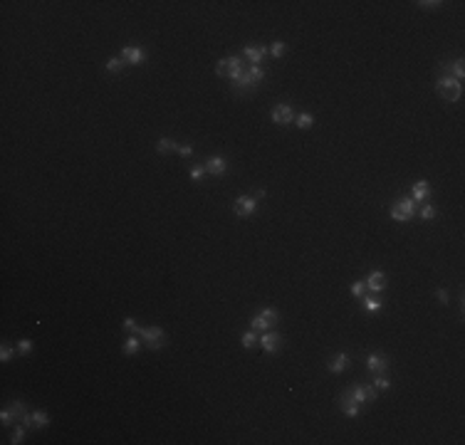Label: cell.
<instances>
[{"label":"cell","instance_id":"cell-1","mask_svg":"<svg viewBox=\"0 0 465 445\" xmlns=\"http://www.w3.org/2000/svg\"><path fill=\"white\" fill-rule=\"evenodd\" d=\"M436 92L441 94V99H446V101H450V104L463 97V84L450 75V67H446V70H443V75H441V79L436 82Z\"/></svg>","mask_w":465,"mask_h":445},{"label":"cell","instance_id":"cell-2","mask_svg":"<svg viewBox=\"0 0 465 445\" xmlns=\"http://www.w3.org/2000/svg\"><path fill=\"white\" fill-rule=\"evenodd\" d=\"M262 79H265V70H262L260 64H248L245 75L233 84V89H235V94H248V92H255V87H257Z\"/></svg>","mask_w":465,"mask_h":445},{"label":"cell","instance_id":"cell-3","mask_svg":"<svg viewBox=\"0 0 465 445\" xmlns=\"http://www.w3.org/2000/svg\"><path fill=\"white\" fill-rule=\"evenodd\" d=\"M416 208H418V203H416L411 195H401V198L391 206V218H393L396 223H406V220H411V218L416 215Z\"/></svg>","mask_w":465,"mask_h":445},{"label":"cell","instance_id":"cell-4","mask_svg":"<svg viewBox=\"0 0 465 445\" xmlns=\"http://www.w3.org/2000/svg\"><path fill=\"white\" fill-rule=\"evenodd\" d=\"M277 319H280V314L277 310H272V307H265V310H260L255 317L250 319V329L255 331H268L272 329L275 324H277Z\"/></svg>","mask_w":465,"mask_h":445},{"label":"cell","instance_id":"cell-5","mask_svg":"<svg viewBox=\"0 0 465 445\" xmlns=\"http://www.w3.org/2000/svg\"><path fill=\"white\" fill-rule=\"evenodd\" d=\"M136 334L141 336V341H146V347L154 349V351L166 344V331L161 329V327H139Z\"/></svg>","mask_w":465,"mask_h":445},{"label":"cell","instance_id":"cell-6","mask_svg":"<svg viewBox=\"0 0 465 445\" xmlns=\"http://www.w3.org/2000/svg\"><path fill=\"white\" fill-rule=\"evenodd\" d=\"M344 393H347L354 403H359V406H367V403L376 401V388L369 386V384H359V386H354V388H347Z\"/></svg>","mask_w":465,"mask_h":445},{"label":"cell","instance_id":"cell-7","mask_svg":"<svg viewBox=\"0 0 465 445\" xmlns=\"http://www.w3.org/2000/svg\"><path fill=\"white\" fill-rule=\"evenodd\" d=\"M257 211V198L255 195H238L233 200V213L238 218H250Z\"/></svg>","mask_w":465,"mask_h":445},{"label":"cell","instance_id":"cell-8","mask_svg":"<svg viewBox=\"0 0 465 445\" xmlns=\"http://www.w3.org/2000/svg\"><path fill=\"white\" fill-rule=\"evenodd\" d=\"M294 107L292 104H287V101H280L275 109L270 112V119L277 124V126H290V124H294Z\"/></svg>","mask_w":465,"mask_h":445},{"label":"cell","instance_id":"cell-9","mask_svg":"<svg viewBox=\"0 0 465 445\" xmlns=\"http://www.w3.org/2000/svg\"><path fill=\"white\" fill-rule=\"evenodd\" d=\"M270 55V47L268 45H260V42H252V45H245L243 47V55L240 57L245 59L248 64H262V59Z\"/></svg>","mask_w":465,"mask_h":445},{"label":"cell","instance_id":"cell-10","mask_svg":"<svg viewBox=\"0 0 465 445\" xmlns=\"http://www.w3.org/2000/svg\"><path fill=\"white\" fill-rule=\"evenodd\" d=\"M25 416H27L25 401H15L10 408H3V413H0V423H3V426H13V421H22Z\"/></svg>","mask_w":465,"mask_h":445},{"label":"cell","instance_id":"cell-11","mask_svg":"<svg viewBox=\"0 0 465 445\" xmlns=\"http://www.w3.org/2000/svg\"><path fill=\"white\" fill-rule=\"evenodd\" d=\"M119 57L124 59L126 64L139 67V64H144V62H146V50H144V47H139V45H124V47H121V52H119Z\"/></svg>","mask_w":465,"mask_h":445},{"label":"cell","instance_id":"cell-12","mask_svg":"<svg viewBox=\"0 0 465 445\" xmlns=\"http://www.w3.org/2000/svg\"><path fill=\"white\" fill-rule=\"evenodd\" d=\"M257 347L262 349L265 354H277L280 349H282V336L277 334V331H265L262 336H260V341H257Z\"/></svg>","mask_w":465,"mask_h":445},{"label":"cell","instance_id":"cell-13","mask_svg":"<svg viewBox=\"0 0 465 445\" xmlns=\"http://www.w3.org/2000/svg\"><path fill=\"white\" fill-rule=\"evenodd\" d=\"M367 368L369 373H386L388 368H391V359H388L386 354H369L367 356Z\"/></svg>","mask_w":465,"mask_h":445},{"label":"cell","instance_id":"cell-14","mask_svg":"<svg viewBox=\"0 0 465 445\" xmlns=\"http://www.w3.org/2000/svg\"><path fill=\"white\" fill-rule=\"evenodd\" d=\"M206 174L215 176V178H220V176L228 174V161H225V156H211V158H206Z\"/></svg>","mask_w":465,"mask_h":445},{"label":"cell","instance_id":"cell-15","mask_svg":"<svg viewBox=\"0 0 465 445\" xmlns=\"http://www.w3.org/2000/svg\"><path fill=\"white\" fill-rule=\"evenodd\" d=\"M228 64H230V70H228V79L235 84L238 79L245 75V70H248V62L240 57V55H230V57H228Z\"/></svg>","mask_w":465,"mask_h":445},{"label":"cell","instance_id":"cell-16","mask_svg":"<svg viewBox=\"0 0 465 445\" xmlns=\"http://www.w3.org/2000/svg\"><path fill=\"white\" fill-rule=\"evenodd\" d=\"M349 366H351V359H349V354H347V351H339V354H334V356L329 359L327 371H329V373H344Z\"/></svg>","mask_w":465,"mask_h":445},{"label":"cell","instance_id":"cell-17","mask_svg":"<svg viewBox=\"0 0 465 445\" xmlns=\"http://www.w3.org/2000/svg\"><path fill=\"white\" fill-rule=\"evenodd\" d=\"M364 282H367V287L371 292H384L386 290V272H381V270L369 272V277Z\"/></svg>","mask_w":465,"mask_h":445},{"label":"cell","instance_id":"cell-18","mask_svg":"<svg viewBox=\"0 0 465 445\" xmlns=\"http://www.w3.org/2000/svg\"><path fill=\"white\" fill-rule=\"evenodd\" d=\"M22 423L27 428H45L50 423V416H47L45 410H32V413H27V416L22 418Z\"/></svg>","mask_w":465,"mask_h":445},{"label":"cell","instance_id":"cell-19","mask_svg":"<svg viewBox=\"0 0 465 445\" xmlns=\"http://www.w3.org/2000/svg\"><path fill=\"white\" fill-rule=\"evenodd\" d=\"M339 408H342V413H344L347 418H359V413H361V406H359V403H354L347 393L339 398Z\"/></svg>","mask_w":465,"mask_h":445},{"label":"cell","instance_id":"cell-20","mask_svg":"<svg viewBox=\"0 0 465 445\" xmlns=\"http://www.w3.org/2000/svg\"><path fill=\"white\" fill-rule=\"evenodd\" d=\"M428 195H430V183H428L426 178L416 181V183H413V193H411V198H413L416 203H423Z\"/></svg>","mask_w":465,"mask_h":445},{"label":"cell","instance_id":"cell-21","mask_svg":"<svg viewBox=\"0 0 465 445\" xmlns=\"http://www.w3.org/2000/svg\"><path fill=\"white\" fill-rule=\"evenodd\" d=\"M156 151H158V154H171V151H178V144H176L174 139L163 136V139L156 141Z\"/></svg>","mask_w":465,"mask_h":445},{"label":"cell","instance_id":"cell-22","mask_svg":"<svg viewBox=\"0 0 465 445\" xmlns=\"http://www.w3.org/2000/svg\"><path fill=\"white\" fill-rule=\"evenodd\" d=\"M294 126H297V129H312V126H314V114H310V112L297 114L294 116Z\"/></svg>","mask_w":465,"mask_h":445},{"label":"cell","instance_id":"cell-23","mask_svg":"<svg viewBox=\"0 0 465 445\" xmlns=\"http://www.w3.org/2000/svg\"><path fill=\"white\" fill-rule=\"evenodd\" d=\"M139 349H141V336L131 334V336H129V339L124 341V354H126V356H134Z\"/></svg>","mask_w":465,"mask_h":445},{"label":"cell","instance_id":"cell-24","mask_svg":"<svg viewBox=\"0 0 465 445\" xmlns=\"http://www.w3.org/2000/svg\"><path fill=\"white\" fill-rule=\"evenodd\" d=\"M124 64H126V62H124L121 57H109L104 67H107V72H112V75H119V72L124 70Z\"/></svg>","mask_w":465,"mask_h":445},{"label":"cell","instance_id":"cell-25","mask_svg":"<svg viewBox=\"0 0 465 445\" xmlns=\"http://www.w3.org/2000/svg\"><path fill=\"white\" fill-rule=\"evenodd\" d=\"M240 341H243V349H248V351H250V349L257 347V341H260V339H257L255 329H250V331H245V334H243V339H240Z\"/></svg>","mask_w":465,"mask_h":445},{"label":"cell","instance_id":"cell-26","mask_svg":"<svg viewBox=\"0 0 465 445\" xmlns=\"http://www.w3.org/2000/svg\"><path fill=\"white\" fill-rule=\"evenodd\" d=\"M381 307H384V302H381L379 297H371V294H369V297H364V310H367V312H379Z\"/></svg>","mask_w":465,"mask_h":445},{"label":"cell","instance_id":"cell-27","mask_svg":"<svg viewBox=\"0 0 465 445\" xmlns=\"http://www.w3.org/2000/svg\"><path fill=\"white\" fill-rule=\"evenodd\" d=\"M463 64H465L463 57H458L455 62H453V77L458 79V82H463V77H465V67Z\"/></svg>","mask_w":465,"mask_h":445},{"label":"cell","instance_id":"cell-28","mask_svg":"<svg viewBox=\"0 0 465 445\" xmlns=\"http://www.w3.org/2000/svg\"><path fill=\"white\" fill-rule=\"evenodd\" d=\"M374 388H379V391H386V388H391V381H388L386 373H376V379H374Z\"/></svg>","mask_w":465,"mask_h":445},{"label":"cell","instance_id":"cell-29","mask_svg":"<svg viewBox=\"0 0 465 445\" xmlns=\"http://www.w3.org/2000/svg\"><path fill=\"white\" fill-rule=\"evenodd\" d=\"M228 70H230L228 57H223V59H218V62H215V75H218V77H228Z\"/></svg>","mask_w":465,"mask_h":445},{"label":"cell","instance_id":"cell-30","mask_svg":"<svg viewBox=\"0 0 465 445\" xmlns=\"http://www.w3.org/2000/svg\"><path fill=\"white\" fill-rule=\"evenodd\" d=\"M285 50H287V45H285L282 40H275V42H272V47H270V55L272 57H282V55H285Z\"/></svg>","mask_w":465,"mask_h":445},{"label":"cell","instance_id":"cell-31","mask_svg":"<svg viewBox=\"0 0 465 445\" xmlns=\"http://www.w3.org/2000/svg\"><path fill=\"white\" fill-rule=\"evenodd\" d=\"M418 215H421V220H433V218H436V206H433V203H426V206L418 211Z\"/></svg>","mask_w":465,"mask_h":445},{"label":"cell","instance_id":"cell-32","mask_svg":"<svg viewBox=\"0 0 465 445\" xmlns=\"http://www.w3.org/2000/svg\"><path fill=\"white\" fill-rule=\"evenodd\" d=\"M10 443H13V445L25 443V428H22V426H15V430H13V435H10Z\"/></svg>","mask_w":465,"mask_h":445},{"label":"cell","instance_id":"cell-33","mask_svg":"<svg viewBox=\"0 0 465 445\" xmlns=\"http://www.w3.org/2000/svg\"><path fill=\"white\" fill-rule=\"evenodd\" d=\"M188 176H191V181L201 183V181H203V176H206V166H193V168L188 171Z\"/></svg>","mask_w":465,"mask_h":445},{"label":"cell","instance_id":"cell-34","mask_svg":"<svg viewBox=\"0 0 465 445\" xmlns=\"http://www.w3.org/2000/svg\"><path fill=\"white\" fill-rule=\"evenodd\" d=\"M18 351L22 354V356H27V354L32 351V341H30V339H20V341H18Z\"/></svg>","mask_w":465,"mask_h":445},{"label":"cell","instance_id":"cell-35","mask_svg":"<svg viewBox=\"0 0 465 445\" xmlns=\"http://www.w3.org/2000/svg\"><path fill=\"white\" fill-rule=\"evenodd\" d=\"M364 292H367V282L359 280V282L351 285V294H354V297H364Z\"/></svg>","mask_w":465,"mask_h":445},{"label":"cell","instance_id":"cell-36","mask_svg":"<svg viewBox=\"0 0 465 445\" xmlns=\"http://www.w3.org/2000/svg\"><path fill=\"white\" fill-rule=\"evenodd\" d=\"M418 5H421L423 10H438V8H441L443 3H441V0H421Z\"/></svg>","mask_w":465,"mask_h":445},{"label":"cell","instance_id":"cell-37","mask_svg":"<svg viewBox=\"0 0 465 445\" xmlns=\"http://www.w3.org/2000/svg\"><path fill=\"white\" fill-rule=\"evenodd\" d=\"M13 354H15V351H13L10 344H3V349H0V361H10V359H13Z\"/></svg>","mask_w":465,"mask_h":445},{"label":"cell","instance_id":"cell-38","mask_svg":"<svg viewBox=\"0 0 465 445\" xmlns=\"http://www.w3.org/2000/svg\"><path fill=\"white\" fill-rule=\"evenodd\" d=\"M124 329H126V331H131V334H136V331H139V324H136V322L131 319V317H126V319H124Z\"/></svg>","mask_w":465,"mask_h":445},{"label":"cell","instance_id":"cell-39","mask_svg":"<svg viewBox=\"0 0 465 445\" xmlns=\"http://www.w3.org/2000/svg\"><path fill=\"white\" fill-rule=\"evenodd\" d=\"M436 297H438V302H441L443 307L448 304V292L446 290H438V292H436Z\"/></svg>","mask_w":465,"mask_h":445},{"label":"cell","instance_id":"cell-40","mask_svg":"<svg viewBox=\"0 0 465 445\" xmlns=\"http://www.w3.org/2000/svg\"><path fill=\"white\" fill-rule=\"evenodd\" d=\"M178 154H181V156H191V154H193V146L183 144V146H178Z\"/></svg>","mask_w":465,"mask_h":445}]
</instances>
